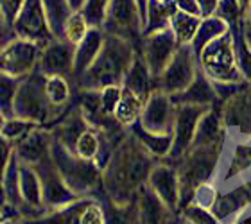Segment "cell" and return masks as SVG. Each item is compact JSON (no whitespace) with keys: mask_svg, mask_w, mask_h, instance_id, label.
<instances>
[{"mask_svg":"<svg viewBox=\"0 0 251 224\" xmlns=\"http://www.w3.org/2000/svg\"><path fill=\"white\" fill-rule=\"evenodd\" d=\"M154 163L152 154L131 135L122 142L106 165V188L117 204H127L136 199L138 188L149 181Z\"/></svg>","mask_w":251,"mask_h":224,"instance_id":"cell-1","label":"cell"},{"mask_svg":"<svg viewBox=\"0 0 251 224\" xmlns=\"http://www.w3.org/2000/svg\"><path fill=\"white\" fill-rule=\"evenodd\" d=\"M135 59L129 42L122 36L110 34L104 40L99 56L79 77L83 90H100L110 84L124 83V77Z\"/></svg>","mask_w":251,"mask_h":224,"instance_id":"cell-2","label":"cell"},{"mask_svg":"<svg viewBox=\"0 0 251 224\" xmlns=\"http://www.w3.org/2000/svg\"><path fill=\"white\" fill-rule=\"evenodd\" d=\"M201 70L214 83H241L242 72L237 63L233 32L228 31L221 38L204 45L198 56Z\"/></svg>","mask_w":251,"mask_h":224,"instance_id":"cell-3","label":"cell"},{"mask_svg":"<svg viewBox=\"0 0 251 224\" xmlns=\"http://www.w3.org/2000/svg\"><path fill=\"white\" fill-rule=\"evenodd\" d=\"M223 146H192L181 158L179 181H181V201L194 198L196 188L208 183L215 174Z\"/></svg>","mask_w":251,"mask_h":224,"instance_id":"cell-4","label":"cell"},{"mask_svg":"<svg viewBox=\"0 0 251 224\" xmlns=\"http://www.w3.org/2000/svg\"><path fill=\"white\" fill-rule=\"evenodd\" d=\"M50 154L61 177L77 196L97 187V181H99V163L97 162L79 158L59 140L54 142Z\"/></svg>","mask_w":251,"mask_h":224,"instance_id":"cell-5","label":"cell"},{"mask_svg":"<svg viewBox=\"0 0 251 224\" xmlns=\"http://www.w3.org/2000/svg\"><path fill=\"white\" fill-rule=\"evenodd\" d=\"M45 81H47V75L40 70L29 74L22 81L15 97V117L38 124L47 119L52 113V110H56L47 97Z\"/></svg>","mask_w":251,"mask_h":224,"instance_id":"cell-6","label":"cell"},{"mask_svg":"<svg viewBox=\"0 0 251 224\" xmlns=\"http://www.w3.org/2000/svg\"><path fill=\"white\" fill-rule=\"evenodd\" d=\"M198 67H196V52L192 45H179L176 54L173 56L162 75H158V90L165 94L174 95L188 88L192 81L198 75Z\"/></svg>","mask_w":251,"mask_h":224,"instance_id":"cell-7","label":"cell"},{"mask_svg":"<svg viewBox=\"0 0 251 224\" xmlns=\"http://www.w3.org/2000/svg\"><path fill=\"white\" fill-rule=\"evenodd\" d=\"M42 50L43 45L24 38L5 42L2 49V74L18 79L27 77L40 63Z\"/></svg>","mask_w":251,"mask_h":224,"instance_id":"cell-8","label":"cell"},{"mask_svg":"<svg viewBox=\"0 0 251 224\" xmlns=\"http://www.w3.org/2000/svg\"><path fill=\"white\" fill-rule=\"evenodd\" d=\"M208 108L194 104H178L174 111L173 124V149L169 156L173 160H181L185 152L192 147L198 133V125Z\"/></svg>","mask_w":251,"mask_h":224,"instance_id":"cell-9","label":"cell"},{"mask_svg":"<svg viewBox=\"0 0 251 224\" xmlns=\"http://www.w3.org/2000/svg\"><path fill=\"white\" fill-rule=\"evenodd\" d=\"M13 31L18 38L36 42L43 47L52 42L54 36L42 0H25L24 9L13 24Z\"/></svg>","mask_w":251,"mask_h":224,"instance_id":"cell-10","label":"cell"},{"mask_svg":"<svg viewBox=\"0 0 251 224\" xmlns=\"http://www.w3.org/2000/svg\"><path fill=\"white\" fill-rule=\"evenodd\" d=\"M178 47V40H176L171 27L147 32L146 40H144V59L151 70L152 77L162 75V72L171 63Z\"/></svg>","mask_w":251,"mask_h":224,"instance_id":"cell-11","label":"cell"},{"mask_svg":"<svg viewBox=\"0 0 251 224\" xmlns=\"http://www.w3.org/2000/svg\"><path fill=\"white\" fill-rule=\"evenodd\" d=\"M104 25L111 34L126 40L131 34L140 32V29H144V16L138 0H111Z\"/></svg>","mask_w":251,"mask_h":224,"instance_id":"cell-12","label":"cell"},{"mask_svg":"<svg viewBox=\"0 0 251 224\" xmlns=\"http://www.w3.org/2000/svg\"><path fill=\"white\" fill-rule=\"evenodd\" d=\"M38 172L43 183V201L54 210L65 208L68 204L79 201L77 194L68 187L67 181L61 177L54 160L47 158L38 165Z\"/></svg>","mask_w":251,"mask_h":224,"instance_id":"cell-13","label":"cell"},{"mask_svg":"<svg viewBox=\"0 0 251 224\" xmlns=\"http://www.w3.org/2000/svg\"><path fill=\"white\" fill-rule=\"evenodd\" d=\"M174 111H176V106L171 95L162 90H156L146 100L140 122L146 129L152 133H171L174 124Z\"/></svg>","mask_w":251,"mask_h":224,"instance_id":"cell-14","label":"cell"},{"mask_svg":"<svg viewBox=\"0 0 251 224\" xmlns=\"http://www.w3.org/2000/svg\"><path fill=\"white\" fill-rule=\"evenodd\" d=\"M74 57L75 47L67 40H56L47 43L42 50L38 70L45 75H65L74 72Z\"/></svg>","mask_w":251,"mask_h":224,"instance_id":"cell-15","label":"cell"},{"mask_svg":"<svg viewBox=\"0 0 251 224\" xmlns=\"http://www.w3.org/2000/svg\"><path fill=\"white\" fill-rule=\"evenodd\" d=\"M147 185L167 204L169 210H174L181 201V181L176 169L169 165H154Z\"/></svg>","mask_w":251,"mask_h":224,"instance_id":"cell-16","label":"cell"},{"mask_svg":"<svg viewBox=\"0 0 251 224\" xmlns=\"http://www.w3.org/2000/svg\"><path fill=\"white\" fill-rule=\"evenodd\" d=\"M52 140H50V133L34 127L29 131L24 138L18 140L16 144V156L20 162L25 165H40L43 160L49 158V152H52Z\"/></svg>","mask_w":251,"mask_h":224,"instance_id":"cell-17","label":"cell"},{"mask_svg":"<svg viewBox=\"0 0 251 224\" xmlns=\"http://www.w3.org/2000/svg\"><path fill=\"white\" fill-rule=\"evenodd\" d=\"M251 204V187L250 185H239L231 188L226 194L219 196L214 204V214L219 217L221 223L226 221H241V215L246 212Z\"/></svg>","mask_w":251,"mask_h":224,"instance_id":"cell-18","label":"cell"},{"mask_svg":"<svg viewBox=\"0 0 251 224\" xmlns=\"http://www.w3.org/2000/svg\"><path fill=\"white\" fill-rule=\"evenodd\" d=\"M171 99H173L174 106L194 104L210 108L212 104H215V100H219V97H217V92H215L214 81L203 70H199L196 79L192 81V84L188 88H185L183 92L171 95Z\"/></svg>","mask_w":251,"mask_h":224,"instance_id":"cell-19","label":"cell"},{"mask_svg":"<svg viewBox=\"0 0 251 224\" xmlns=\"http://www.w3.org/2000/svg\"><path fill=\"white\" fill-rule=\"evenodd\" d=\"M169 206L158 198L149 185H142L136 194V214L138 224H167Z\"/></svg>","mask_w":251,"mask_h":224,"instance_id":"cell-20","label":"cell"},{"mask_svg":"<svg viewBox=\"0 0 251 224\" xmlns=\"http://www.w3.org/2000/svg\"><path fill=\"white\" fill-rule=\"evenodd\" d=\"M225 124L241 131L242 135L251 133V92H237L228 99L225 108Z\"/></svg>","mask_w":251,"mask_h":224,"instance_id":"cell-21","label":"cell"},{"mask_svg":"<svg viewBox=\"0 0 251 224\" xmlns=\"http://www.w3.org/2000/svg\"><path fill=\"white\" fill-rule=\"evenodd\" d=\"M104 34L100 31V27H90L88 34L83 42L75 47V57H74V75L81 77L90 65L95 61V57L99 56L100 49L104 45Z\"/></svg>","mask_w":251,"mask_h":224,"instance_id":"cell-22","label":"cell"},{"mask_svg":"<svg viewBox=\"0 0 251 224\" xmlns=\"http://www.w3.org/2000/svg\"><path fill=\"white\" fill-rule=\"evenodd\" d=\"M18 196L27 206L40 208L43 201V183L38 169L32 165H20L18 167Z\"/></svg>","mask_w":251,"mask_h":224,"instance_id":"cell-23","label":"cell"},{"mask_svg":"<svg viewBox=\"0 0 251 224\" xmlns=\"http://www.w3.org/2000/svg\"><path fill=\"white\" fill-rule=\"evenodd\" d=\"M129 127L131 135L135 136L152 156L165 158L171 154V149H173V135L171 133H152V131L146 129L142 125L140 120H136L135 124L129 125Z\"/></svg>","mask_w":251,"mask_h":224,"instance_id":"cell-24","label":"cell"},{"mask_svg":"<svg viewBox=\"0 0 251 224\" xmlns=\"http://www.w3.org/2000/svg\"><path fill=\"white\" fill-rule=\"evenodd\" d=\"M223 136H225V131H223V120L219 111L208 108L199 122L192 146H223Z\"/></svg>","mask_w":251,"mask_h":224,"instance_id":"cell-25","label":"cell"},{"mask_svg":"<svg viewBox=\"0 0 251 224\" xmlns=\"http://www.w3.org/2000/svg\"><path fill=\"white\" fill-rule=\"evenodd\" d=\"M178 11L174 0H149L147 2V15L146 24H144V31L152 32L158 29H167L171 27L174 13Z\"/></svg>","mask_w":251,"mask_h":224,"instance_id":"cell-26","label":"cell"},{"mask_svg":"<svg viewBox=\"0 0 251 224\" xmlns=\"http://www.w3.org/2000/svg\"><path fill=\"white\" fill-rule=\"evenodd\" d=\"M144 108H146V99L122 84V95L115 110V119L119 120V124L133 125L136 120H140Z\"/></svg>","mask_w":251,"mask_h":224,"instance_id":"cell-27","label":"cell"},{"mask_svg":"<svg viewBox=\"0 0 251 224\" xmlns=\"http://www.w3.org/2000/svg\"><path fill=\"white\" fill-rule=\"evenodd\" d=\"M230 31V24L226 20H223L221 16H206V18H201V24H199L198 34L194 38L192 49L196 56H199V52L203 50L204 45H208L210 42H214L217 38H221L223 34Z\"/></svg>","mask_w":251,"mask_h":224,"instance_id":"cell-28","label":"cell"},{"mask_svg":"<svg viewBox=\"0 0 251 224\" xmlns=\"http://www.w3.org/2000/svg\"><path fill=\"white\" fill-rule=\"evenodd\" d=\"M151 77L152 74L151 70H149V67H147V63L144 57H135L133 59V63H131L129 70H127V74H126L124 77V86H127V88H131L133 92H136V94L140 95V97H144V99H149V95L152 94L151 92Z\"/></svg>","mask_w":251,"mask_h":224,"instance_id":"cell-29","label":"cell"},{"mask_svg":"<svg viewBox=\"0 0 251 224\" xmlns=\"http://www.w3.org/2000/svg\"><path fill=\"white\" fill-rule=\"evenodd\" d=\"M43 9L47 15L49 25L56 40H65V25L72 15V5L68 0H42Z\"/></svg>","mask_w":251,"mask_h":224,"instance_id":"cell-30","label":"cell"},{"mask_svg":"<svg viewBox=\"0 0 251 224\" xmlns=\"http://www.w3.org/2000/svg\"><path fill=\"white\" fill-rule=\"evenodd\" d=\"M199 24H201V16L188 15L179 9L174 13L171 20V29L178 40V45H192L194 38L198 34Z\"/></svg>","mask_w":251,"mask_h":224,"instance_id":"cell-31","label":"cell"},{"mask_svg":"<svg viewBox=\"0 0 251 224\" xmlns=\"http://www.w3.org/2000/svg\"><path fill=\"white\" fill-rule=\"evenodd\" d=\"M88 129V120L84 119V115L81 113H72L68 115L65 122L59 125V142H63L65 146L70 149V147H75V142L84 131Z\"/></svg>","mask_w":251,"mask_h":224,"instance_id":"cell-32","label":"cell"},{"mask_svg":"<svg viewBox=\"0 0 251 224\" xmlns=\"http://www.w3.org/2000/svg\"><path fill=\"white\" fill-rule=\"evenodd\" d=\"M45 92H47L50 104L56 110H61L63 106H67L68 100H70V84L65 79V75H47Z\"/></svg>","mask_w":251,"mask_h":224,"instance_id":"cell-33","label":"cell"},{"mask_svg":"<svg viewBox=\"0 0 251 224\" xmlns=\"http://www.w3.org/2000/svg\"><path fill=\"white\" fill-rule=\"evenodd\" d=\"M242 22L237 24V31L233 32V43H235V54H237V63L242 72V77L251 81V45L248 43L246 36H244V29Z\"/></svg>","mask_w":251,"mask_h":224,"instance_id":"cell-34","label":"cell"},{"mask_svg":"<svg viewBox=\"0 0 251 224\" xmlns=\"http://www.w3.org/2000/svg\"><path fill=\"white\" fill-rule=\"evenodd\" d=\"M100 144H102V142H100L99 135H97L92 127H88V129L77 138L75 147H74V152H75L79 158H83V160H94L95 162L97 156H99Z\"/></svg>","mask_w":251,"mask_h":224,"instance_id":"cell-35","label":"cell"},{"mask_svg":"<svg viewBox=\"0 0 251 224\" xmlns=\"http://www.w3.org/2000/svg\"><path fill=\"white\" fill-rule=\"evenodd\" d=\"M88 31H90V24L84 18V15L81 11H74L72 15H70V18L67 20V25H65V40L68 43H72L74 47H77L79 43L86 38Z\"/></svg>","mask_w":251,"mask_h":224,"instance_id":"cell-36","label":"cell"},{"mask_svg":"<svg viewBox=\"0 0 251 224\" xmlns=\"http://www.w3.org/2000/svg\"><path fill=\"white\" fill-rule=\"evenodd\" d=\"M84 201H75L65 208L54 210V214L42 221L40 224H81V214L84 208Z\"/></svg>","mask_w":251,"mask_h":224,"instance_id":"cell-37","label":"cell"},{"mask_svg":"<svg viewBox=\"0 0 251 224\" xmlns=\"http://www.w3.org/2000/svg\"><path fill=\"white\" fill-rule=\"evenodd\" d=\"M36 127L34 122L20 117H9V119H2V138L5 140H20L24 136Z\"/></svg>","mask_w":251,"mask_h":224,"instance_id":"cell-38","label":"cell"},{"mask_svg":"<svg viewBox=\"0 0 251 224\" xmlns=\"http://www.w3.org/2000/svg\"><path fill=\"white\" fill-rule=\"evenodd\" d=\"M251 169V146L250 144H239L235 147V152L231 156V162L228 165V174L225 179H233L235 176H241L242 172Z\"/></svg>","mask_w":251,"mask_h":224,"instance_id":"cell-39","label":"cell"},{"mask_svg":"<svg viewBox=\"0 0 251 224\" xmlns=\"http://www.w3.org/2000/svg\"><path fill=\"white\" fill-rule=\"evenodd\" d=\"M183 219L188 224H223L219 217L214 214V210L204 208L201 204L188 201L183 206Z\"/></svg>","mask_w":251,"mask_h":224,"instance_id":"cell-40","label":"cell"},{"mask_svg":"<svg viewBox=\"0 0 251 224\" xmlns=\"http://www.w3.org/2000/svg\"><path fill=\"white\" fill-rule=\"evenodd\" d=\"M20 79L2 74V119L15 117V97L20 86Z\"/></svg>","mask_w":251,"mask_h":224,"instance_id":"cell-41","label":"cell"},{"mask_svg":"<svg viewBox=\"0 0 251 224\" xmlns=\"http://www.w3.org/2000/svg\"><path fill=\"white\" fill-rule=\"evenodd\" d=\"M110 2L111 0H86L84 2V5L81 7V13L88 20L90 27L104 25L108 9H110Z\"/></svg>","mask_w":251,"mask_h":224,"instance_id":"cell-42","label":"cell"},{"mask_svg":"<svg viewBox=\"0 0 251 224\" xmlns=\"http://www.w3.org/2000/svg\"><path fill=\"white\" fill-rule=\"evenodd\" d=\"M244 11H246V7L239 0H221L215 15L221 16L223 20H226L230 25H237L239 22H242Z\"/></svg>","mask_w":251,"mask_h":224,"instance_id":"cell-43","label":"cell"},{"mask_svg":"<svg viewBox=\"0 0 251 224\" xmlns=\"http://www.w3.org/2000/svg\"><path fill=\"white\" fill-rule=\"evenodd\" d=\"M121 95H122V84H110V86H104V88L99 90L100 106H102V111L106 115L115 117V110L117 106H119Z\"/></svg>","mask_w":251,"mask_h":224,"instance_id":"cell-44","label":"cell"},{"mask_svg":"<svg viewBox=\"0 0 251 224\" xmlns=\"http://www.w3.org/2000/svg\"><path fill=\"white\" fill-rule=\"evenodd\" d=\"M25 5V0H2V27L7 31V27L13 29V24L18 18Z\"/></svg>","mask_w":251,"mask_h":224,"instance_id":"cell-45","label":"cell"},{"mask_svg":"<svg viewBox=\"0 0 251 224\" xmlns=\"http://www.w3.org/2000/svg\"><path fill=\"white\" fill-rule=\"evenodd\" d=\"M217 192H215V187L212 185V183H204V185H201V187L196 188V192H194V198L192 201L194 203L201 204V206H204V208H214L215 201H217Z\"/></svg>","mask_w":251,"mask_h":224,"instance_id":"cell-46","label":"cell"},{"mask_svg":"<svg viewBox=\"0 0 251 224\" xmlns=\"http://www.w3.org/2000/svg\"><path fill=\"white\" fill-rule=\"evenodd\" d=\"M81 224H106V212L97 203H86L81 214Z\"/></svg>","mask_w":251,"mask_h":224,"instance_id":"cell-47","label":"cell"},{"mask_svg":"<svg viewBox=\"0 0 251 224\" xmlns=\"http://www.w3.org/2000/svg\"><path fill=\"white\" fill-rule=\"evenodd\" d=\"M219 2H221V0H198L201 18H206V16H214L215 13H217Z\"/></svg>","mask_w":251,"mask_h":224,"instance_id":"cell-48","label":"cell"},{"mask_svg":"<svg viewBox=\"0 0 251 224\" xmlns=\"http://www.w3.org/2000/svg\"><path fill=\"white\" fill-rule=\"evenodd\" d=\"M174 4H176V7H178L179 11H183V13L201 16V13H199L198 0H174Z\"/></svg>","mask_w":251,"mask_h":224,"instance_id":"cell-49","label":"cell"},{"mask_svg":"<svg viewBox=\"0 0 251 224\" xmlns=\"http://www.w3.org/2000/svg\"><path fill=\"white\" fill-rule=\"evenodd\" d=\"M242 29H244V36H246L248 43L251 45V25L248 24L246 20H242Z\"/></svg>","mask_w":251,"mask_h":224,"instance_id":"cell-50","label":"cell"},{"mask_svg":"<svg viewBox=\"0 0 251 224\" xmlns=\"http://www.w3.org/2000/svg\"><path fill=\"white\" fill-rule=\"evenodd\" d=\"M68 2H70V5H72V11H81V7L84 5L86 0H68Z\"/></svg>","mask_w":251,"mask_h":224,"instance_id":"cell-51","label":"cell"},{"mask_svg":"<svg viewBox=\"0 0 251 224\" xmlns=\"http://www.w3.org/2000/svg\"><path fill=\"white\" fill-rule=\"evenodd\" d=\"M2 224H18V221L15 219V217H5V219H2Z\"/></svg>","mask_w":251,"mask_h":224,"instance_id":"cell-52","label":"cell"},{"mask_svg":"<svg viewBox=\"0 0 251 224\" xmlns=\"http://www.w3.org/2000/svg\"><path fill=\"white\" fill-rule=\"evenodd\" d=\"M239 2H241V4L244 5V7H246V11H248V7H250V4H251V0H239Z\"/></svg>","mask_w":251,"mask_h":224,"instance_id":"cell-53","label":"cell"},{"mask_svg":"<svg viewBox=\"0 0 251 224\" xmlns=\"http://www.w3.org/2000/svg\"><path fill=\"white\" fill-rule=\"evenodd\" d=\"M246 22L251 25V4H250V7H248V20Z\"/></svg>","mask_w":251,"mask_h":224,"instance_id":"cell-54","label":"cell"},{"mask_svg":"<svg viewBox=\"0 0 251 224\" xmlns=\"http://www.w3.org/2000/svg\"><path fill=\"white\" fill-rule=\"evenodd\" d=\"M171 224H185V219L183 221H174V223H171Z\"/></svg>","mask_w":251,"mask_h":224,"instance_id":"cell-55","label":"cell"}]
</instances>
